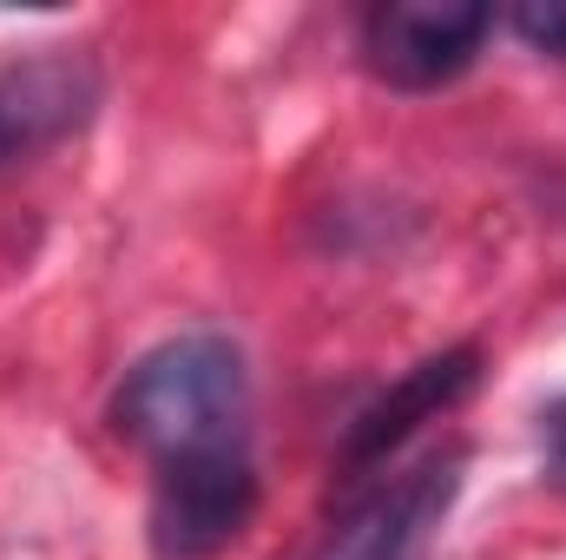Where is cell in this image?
<instances>
[{"label":"cell","instance_id":"cell-1","mask_svg":"<svg viewBox=\"0 0 566 560\" xmlns=\"http://www.w3.org/2000/svg\"><path fill=\"white\" fill-rule=\"evenodd\" d=\"M251 416V370L244 350L218 330H185L145 350L113 396V428L139 442L151 462L244 448Z\"/></svg>","mask_w":566,"mask_h":560},{"label":"cell","instance_id":"cell-2","mask_svg":"<svg viewBox=\"0 0 566 560\" xmlns=\"http://www.w3.org/2000/svg\"><path fill=\"white\" fill-rule=\"evenodd\" d=\"M251 515H258L251 448H211V455L158 462L145 535L158 560H211L251 528Z\"/></svg>","mask_w":566,"mask_h":560},{"label":"cell","instance_id":"cell-3","mask_svg":"<svg viewBox=\"0 0 566 560\" xmlns=\"http://www.w3.org/2000/svg\"><path fill=\"white\" fill-rule=\"evenodd\" d=\"M488 33L494 13L481 0H382L363 20V53L376 80L402 93H434L474 66Z\"/></svg>","mask_w":566,"mask_h":560},{"label":"cell","instance_id":"cell-4","mask_svg":"<svg viewBox=\"0 0 566 560\" xmlns=\"http://www.w3.org/2000/svg\"><path fill=\"white\" fill-rule=\"evenodd\" d=\"M461 468H468V448L428 455L422 468H409L402 481H389L363 508H349L343 528L316 548V560H422L461 495Z\"/></svg>","mask_w":566,"mask_h":560},{"label":"cell","instance_id":"cell-5","mask_svg":"<svg viewBox=\"0 0 566 560\" xmlns=\"http://www.w3.org/2000/svg\"><path fill=\"white\" fill-rule=\"evenodd\" d=\"M106 100V80L86 53H33L0 66V172L73 139Z\"/></svg>","mask_w":566,"mask_h":560},{"label":"cell","instance_id":"cell-6","mask_svg":"<svg viewBox=\"0 0 566 560\" xmlns=\"http://www.w3.org/2000/svg\"><path fill=\"white\" fill-rule=\"evenodd\" d=\"M481 383V350L474 343H461V350H441V356H428L416 363L402 383H389L363 416L349 422V435H343V468H369V462H382V455H396L422 422L448 416L468 390Z\"/></svg>","mask_w":566,"mask_h":560},{"label":"cell","instance_id":"cell-7","mask_svg":"<svg viewBox=\"0 0 566 560\" xmlns=\"http://www.w3.org/2000/svg\"><path fill=\"white\" fill-rule=\"evenodd\" d=\"M514 33L527 46L566 60V0H527V7H514Z\"/></svg>","mask_w":566,"mask_h":560},{"label":"cell","instance_id":"cell-8","mask_svg":"<svg viewBox=\"0 0 566 560\" xmlns=\"http://www.w3.org/2000/svg\"><path fill=\"white\" fill-rule=\"evenodd\" d=\"M547 468L566 481V403H554V409H547Z\"/></svg>","mask_w":566,"mask_h":560}]
</instances>
